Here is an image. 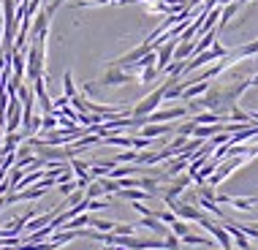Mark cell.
<instances>
[{
  "mask_svg": "<svg viewBox=\"0 0 258 250\" xmlns=\"http://www.w3.org/2000/svg\"><path fill=\"white\" fill-rule=\"evenodd\" d=\"M245 161H247L245 155H228V158H223V161H220L218 166H215V171H212V174L207 177V179H209V185H212V188H218V185L223 182V179H226L228 174H231L234 169H239V166L245 163Z\"/></svg>",
  "mask_w": 258,
  "mask_h": 250,
  "instance_id": "3957f363",
  "label": "cell"
},
{
  "mask_svg": "<svg viewBox=\"0 0 258 250\" xmlns=\"http://www.w3.org/2000/svg\"><path fill=\"white\" fill-rule=\"evenodd\" d=\"M57 191L62 193V196H68L71 191H76V179H66V182H60V185H57Z\"/></svg>",
  "mask_w": 258,
  "mask_h": 250,
  "instance_id": "d4e9b609",
  "label": "cell"
},
{
  "mask_svg": "<svg viewBox=\"0 0 258 250\" xmlns=\"http://www.w3.org/2000/svg\"><path fill=\"white\" fill-rule=\"evenodd\" d=\"M62 95H68V101H71V95H76V87H74V76H71V71L62 74Z\"/></svg>",
  "mask_w": 258,
  "mask_h": 250,
  "instance_id": "5bb4252c",
  "label": "cell"
},
{
  "mask_svg": "<svg viewBox=\"0 0 258 250\" xmlns=\"http://www.w3.org/2000/svg\"><path fill=\"white\" fill-rule=\"evenodd\" d=\"M163 242H166V250H182V247H179V242H182V239H179L174 231H169V234H166V237H163Z\"/></svg>",
  "mask_w": 258,
  "mask_h": 250,
  "instance_id": "603a6c76",
  "label": "cell"
},
{
  "mask_svg": "<svg viewBox=\"0 0 258 250\" xmlns=\"http://www.w3.org/2000/svg\"><path fill=\"white\" fill-rule=\"evenodd\" d=\"M19 3H25V0H17V6H19Z\"/></svg>",
  "mask_w": 258,
  "mask_h": 250,
  "instance_id": "83f0119b",
  "label": "cell"
},
{
  "mask_svg": "<svg viewBox=\"0 0 258 250\" xmlns=\"http://www.w3.org/2000/svg\"><path fill=\"white\" fill-rule=\"evenodd\" d=\"M177 79H179V76H169V79H166V82H163V85H160L158 90H152V93L147 95V98H142V101H139L136 106L131 109V114H134V117H147L150 112H155V109L160 106V103H163V95H166V90H169V85H171V82H177Z\"/></svg>",
  "mask_w": 258,
  "mask_h": 250,
  "instance_id": "7a4b0ae2",
  "label": "cell"
},
{
  "mask_svg": "<svg viewBox=\"0 0 258 250\" xmlns=\"http://www.w3.org/2000/svg\"><path fill=\"white\" fill-rule=\"evenodd\" d=\"M71 169H74L76 177H90V179H93V174H90V163L79 161V158H71Z\"/></svg>",
  "mask_w": 258,
  "mask_h": 250,
  "instance_id": "4fadbf2b",
  "label": "cell"
},
{
  "mask_svg": "<svg viewBox=\"0 0 258 250\" xmlns=\"http://www.w3.org/2000/svg\"><path fill=\"white\" fill-rule=\"evenodd\" d=\"M182 117H187V109L185 106H174V109H155V112H150L144 120L147 122H174V120H182Z\"/></svg>",
  "mask_w": 258,
  "mask_h": 250,
  "instance_id": "8992f818",
  "label": "cell"
},
{
  "mask_svg": "<svg viewBox=\"0 0 258 250\" xmlns=\"http://www.w3.org/2000/svg\"><path fill=\"white\" fill-rule=\"evenodd\" d=\"M220 250H223V247H220Z\"/></svg>",
  "mask_w": 258,
  "mask_h": 250,
  "instance_id": "f1b7e54d",
  "label": "cell"
},
{
  "mask_svg": "<svg viewBox=\"0 0 258 250\" xmlns=\"http://www.w3.org/2000/svg\"><path fill=\"white\" fill-rule=\"evenodd\" d=\"M209 90V82H193V85H187L185 90H182V95H179V98H185V101H190V98H199V95H204Z\"/></svg>",
  "mask_w": 258,
  "mask_h": 250,
  "instance_id": "8fae6325",
  "label": "cell"
},
{
  "mask_svg": "<svg viewBox=\"0 0 258 250\" xmlns=\"http://www.w3.org/2000/svg\"><path fill=\"white\" fill-rule=\"evenodd\" d=\"M44 62H46V38H30L25 49V76L36 82L44 76Z\"/></svg>",
  "mask_w": 258,
  "mask_h": 250,
  "instance_id": "6da1fadb",
  "label": "cell"
},
{
  "mask_svg": "<svg viewBox=\"0 0 258 250\" xmlns=\"http://www.w3.org/2000/svg\"><path fill=\"white\" fill-rule=\"evenodd\" d=\"M41 3H44V6H46V3H49V0H41Z\"/></svg>",
  "mask_w": 258,
  "mask_h": 250,
  "instance_id": "4316f807",
  "label": "cell"
},
{
  "mask_svg": "<svg viewBox=\"0 0 258 250\" xmlns=\"http://www.w3.org/2000/svg\"><path fill=\"white\" fill-rule=\"evenodd\" d=\"M3 136H6V131H3V125H0V144H3Z\"/></svg>",
  "mask_w": 258,
  "mask_h": 250,
  "instance_id": "484cf974",
  "label": "cell"
},
{
  "mask_svg": "<svg viewBox=\"0 0 258 250\" xmlns=\"http://www.w3.org/2000/svg\"><path fill=\"white\" fill-rule=\"evenodd\" d=\"M136 158H139V152L131 147V150H125V152H120V155L114 158V163H136Z\"/></svg>",
  "mask_w": 258,
  "mask_h": 250,
  "instance_id": "d6986e66",
  "label": "cell"
},
{
  "mask_svg": "<svg viewBox=\"0 0 258 250\" xmlns=\"http://www.w3.org/2000/svg\"><path fill=\"white\" fill-rule=\"evenodd\" d=\"M139 228L134 223H114V234L117 237H125V234H136Z\"/></svg>",
  "mask_w": 258,
  "mask_h": 250,
  "instance_id": "44dd1931",
  "label": "cell"
},
{
  "mask_svg": "<svg viewBox=\"0 0 258 250\" xmlns=\"http://www.w3.org/2000/svg\"><path fill=\"white\" fill-rule=\"evenodd\" d=\"M177 125H169V122H147L142 125V136L144 139H158V136H166V134H174Z\"/></svg>",
  "mask_w": 258,
  "mask_h": 250,
  "instance_id": "9c48e42d",
  "label": "cell"
},
{
  "mask_svg": "<svg viewBox=\"0 0 258 250\" xmlns=\"http://www.w3.org/2000/svg\"><path fill=\"white\" fill-rule=\"evenodd\" d=\"M136 228H147V231L158 234V237H166V234L171 231V226L163 223L160 218H155V215H142V220L136 223Z\"/></svg>",
  "mask_w": 258,
  "mask_h": 250,
  "instance_id": "ba28073f",
  "label": "cell"
},
{
  "mask_svg": "<svg viewBox=\"0 0 258 250\" xmlns=\"http://www.w3.org/2000/svg\"><path fill=\"white\" fill-rule=\"evenodd\" d=\"M158 76H160L158 68H155V66H147V68H142V76H139V79H142L144 85H150V82H155Z\"/></svg>",
  "mask_w": 258,
  "mask_h": 250,
  "instance_id": "2e32d148",
  "label": "cell"
},
{
  "mask_svg": "<svg viewBox=\"0 0 258 250\" xmlns=\"http://www.w3.org/2000/svg\"><path fill=\"white\" fill-rule=\"evenodd\" d=\"M193 122H196V125H212V122H223V114H218V112H209V109H204L201 114H196V117H193Z\"/></svg>",
  "mask_w": 258,
  "mask_h": 250,
  "instance_id": "7c38bea8",
  "label": "cell"
},
{
  "mask_svg": "<svg viewBox=\"0 0 258 250\" xmlns=\"http://www.w3.org/2000/svg\"><path fill=\"white\" fill-rule=\"evenodd\" d=\"M163 201H166V207H169L179 220H193V223H199L201 212L193 204H187V201H177V199H163Z\"/></svg>",
  "mask_w": 258,
  "mask_h": 250,
  "instance_id": "277c9868",
  "label": "cell"
},
{
  "mask_svg": "<svg viewBox=\"0 0 258 250\" xmlns=\"http://www.w3.org/2000/svg\"><path fill=\"white\" fill-rule=\"evenodd\" d=\"M193 128H196V122H193V120H187L185 125H177V128H174V134H179V136H193Z\"/></svg>",
  "mask_w": 258,
  "mask_h": 250,
  "instance_id": "cb8c5ba5",
  "label": "cell"
},
{
  "mask_svg": "<svg viewBox=\"0 0 258 250\" xmlns=\"http://www.w3.org/2000/svg\"><path fill=\"white\" fill-rule=\"evenodd\" d=\"M117 196L120 199H128V201H150L152 199V193L150 191H136V188H120V191H117Z\"/></svg>",
  "mask_w": 258,
  "mask_h": 250,
  "instance_id": "30bf717a",
  "label": "cell"
},
{
  "mask_svg": "<svg viewBox=\"0 0 258 250\" xmlns=\"http://www.w3.org/2000/svg\"><path fill=\"white\" fill-rule=\"evenodd\" d=\"M158 182H160V177H142V179H139V188H144V191H150L152 196H155Z\"/></svg>",
  "mask_w": 258,
  "mask_h": 250,
  "instance_id": "9a60e30c",
  "label": "cell"
},
{
  "mask_svg": "<svg viewBox=\"0 0 258 250\" xmlns=\"http://www.w3.org/2000/svg\"><path fill=\"white\" fill-rule=\"evenodd\" d=\"M109 201L106 199H87V212H98V210H106Z\"/></svg>",
  "mask_w": 258,
  "mask_h": 250,
  "instance_id": "7402d4cb",
  "label": "cell"
},
{
  "mask_svg": "<svg viewBox=\"0 0 258 250\" xmlns=\"http://www.w3.org/2000/svg\"><path fill=\"white\" fill-rule=\"evenodd\" d=\"M49 14H46V9H38L36 14H33V22H30V33H27V41L30 38H46L49 36Z\"/></svg>",
  "mask_w": 258,
  "mask_h": 250,
  "instance_id": "5b68a950",
  "label": "cell"
},
{
  "mask_svg": "<svg viewBox=\"0 0 258 250\" xmlns=\"http://www.w3.org/2000/svg\"><path fill=\"white\" fill-rule=\"evenodd\" d=\"M171 231H174V234H177V237H179V239H182V237H185V234H187V231H190V226H187V220H179V218H177V220H174V223H171Z\"/></svg>",
  "mask_w": 258,
  "mask_h": 250,
  "instance_id": "ffe728a7",
  "label": "cell"
},
{
  "mask_svg": "<svg viewBox=\"0 0 258 250\" xmlns=\"http://www.w3.org/2000/svg\"><path fill=\"white\" fill-rule=\"evenodd\" d=\"M90 228H95V231H114V223H111V220H98V218H90Z\"/></svg>",
  "mask_w": 258,
  "mask_h": 250,
  "instance_id": "ac0fdd59",
  "label": "cell"
},
{
  "mask_svg": "<svg viewBox=\"0 0 258 250\" xmlns=\"http://www.w3.org/2000/svg\"><path fill=\"white\" fill-rule=\"evenodd\" d=\"M182 242H187V245H212V239L209 237H199V234H193V231H187Z\"/></svg>",
  "mask_w": 258,
  "mask_h": 250,
  "instance_id": "e0dca14e",
  "label": "cell"
},
{
  "mask_svg": "<svg viewBox=\"0 0 258 250\" xmlns=\"http://www.w3.org/2000/svg\"><path fill=\"white\" fill-rule=\"evenodd\" d=\"M131 79H134L131 71H125V68H120V66H109V71L103 74L101 85L103 87H120V85H128Z\"/></svg>",
  "mask_w": 258,
  "mask_h": 250,
  "instance_id": "52a82bcc",
  "label": "cell"
}]
</instances>
